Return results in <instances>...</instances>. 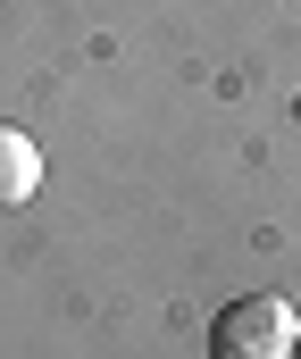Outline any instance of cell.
Listing matches in <instances>:
<instances>
[{"mask_svg":"<svg viewBox=\"0 0 301 359\" xmlns=\"http://www.w3.org/2000/svg\"><path fill=\"white\" fill-rule=\"evenodd\" d=\"M293 334H301V318L285 292H243V301L218 309L209 359H293Z\"/></svg>","mask_w":301,"mask_h":359,"instance_id":"obj_1","label":"cell"},{"mask_svg":"<svg viewBox=\"0 0 301 359\" xmlns=\"http://www.w3.org/2000/svg\"><path fill=\"white\" fill-rule=\"evenodd\" d=\"M34 192H42V151H34V134L0 126V209H17V201H34Z\"/></svg>","mask_w":301,"mask_h":359,"instance_id":"obj_2","label":"cell"},{"mask_svg":"<svg viewBox=\"0 0 301 359\" xmlns=\"http://www.w3.org/2000/svg\"><path fill=\"white\" fill-rule=\"evenodd\" d=\"M293 359H301V334H293Z\"/></svg>","mask_w":301,"mask_h":359,"instance_id":"obj_3","label":"cell"}]
</instances>
